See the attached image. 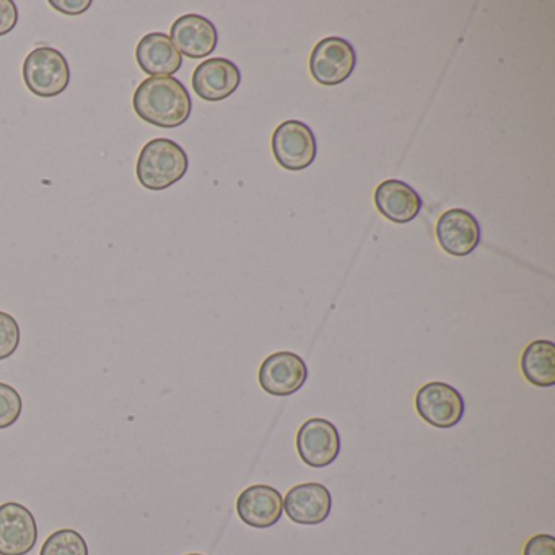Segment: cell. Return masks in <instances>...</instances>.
<instances>
[{"instance_id":"cell-23","label":"cell","mask_w":555,"mask_h":555,"mask_svg":"<svg viewBox=\"0 0 555 555\" xmlns=\"http://www.w3.org/2000/svg\"><path fill=\"white\" fill-rule=\"evenodd\" d=\"M50 5L61 14L77 17L92 8V0H50Z\"/></svg>"},{"instance_id":"cell-4","label":"cell","mask_w":555,"mask_h":555,"mask_svg":"<svg viewBox=\"0 0 555 555\" xmlns=\"http://www.w3.org/2000/svg\"><path fill=\"white\" fill-rule=\"evenodd\" d=\"M357 53L349 41L339 37L321 40L310 57V73L320 86L336 87L352 76Z\"/></svg>"},{"instance_id":"cell-20","label":"cell","mask_w":555,"mask_h":555,"mask_svg":"<svg viewBox=\"0 0 555 555\" xmlns=\"http://www.w3.org/2000/svg\"><path fill=\"white\" fill-rule=\"evenodd\" d=\"M21 346V326L12 314L0 311V362L14 356Z\"/></svg>"},{"instance_id":"cell-2","label":"cell","mask_w":555,"mask_h":555,"mask_svg":"<svg viewBox=\"0 0 555 555\" xmlns=\"http://www.w3.org/2000/svg\"><path fill=\"white\" fill-rule=\"evenodd\" d=\"M190 168L186 152L170 139H154L141 151L135 165L139 183L149 191H165L183 180Z\"/></svg>"},{"instance_id":"cell-8","label":"cell","mask_w":555,"mask_h":555,"mask_svg":"<svg viewBox=\"0 0 555 555\" xmlns=\"http://www.w3.org/2000/svg\"><path fill=\"white\" fill-rule=\"evenodd\" d=\"M38 542L34 513L17 502L0 505V555H27Z\"/></svg>"},{"instance_id":"cell-18","label":"cell","mask_w":555,"mask_h":555,"mask_svg":"<svg viewBox=\"0 0 555 555\" xmlns=\"http://www.w3.org/2000/svg\"><path fill=\"white\" fill-rule=\"evenodd\" d=\"M40 555H89V545L76 529H60L44 541Z\"/></svg>"},{"instance_id":"cell-13","label":"cell","mask_w":555,"mask_h":555,"mask_svg":"<svg viewBox=\"0 0 555 555\" xmlns=\"http://www.w3.org/2000/svg\"><path fill=\"white\" fill-rule=\"evenodd\" d=\"M170 40L181 56L204 60L216 51L219 34L216 25L203 15L188 14L171 25Z\"/></svg>"},{"instance_id":"cell-11","label":"cell","mask_w":555,"mask_h":555,"mask_svg":"<svg viewBox=\"0 0 555 555\" xmlns=\"http://www.w3.org/2000/svg\"><path fill=\"white\" fill-rule=\"evenodd\" d=\"M331 509L333 496L320 482L298 483L284 499V512L297 525H321L331 515Z\"/></svg>"},{"instance_id":"cell-9","label":"cell","mask_w":555,"mask_h":555,"mask_svg":"<svg viewBox=\"0 0 555 555\" xmlns=\"http://www.w3.org/2000/svg\"><path fill=\"white\" fill-rule=\"evenodd\" d=\"M307 379V363L294 352L272 353L259 369V385L272 396L295 395Z\"/></svg>"},{"instance_id":"cell-10","label":"cell","mask_w":555,"mask_h":555,"mask_svg":"<svg viewBox=\"0 0 555 555\" xmlns=\"http://www.w3.org/2000/svg\"><path fill=\"white\" fill-rule=\"evenodd\" d=\"M435 235L447 255L464 258L479 246L480 225L467 210L451 209L438 219Z\"/></svg>"},{"instance_id":"cell-1","label":"cell","mask_w":555,"mask_h":555,"mask_svg":"<svg viewBox=\"0 0 555 555\" xmlns=\"http://www.w3.org/2000/svg\"><path fill=\"white\" fill-rule=\"evenodd\" d=\"M135 115L162 129L183 126L193 112L190 92L175 77H151L135 90L132 99Z\"/></svg>"},{"instance_id":"cell-14","label":"cell","mask_w":555,"mask_h":555,"mask_svg":"<svg viewBox=\"0 0 555 555\" xmlns=\"http://www.w3.org/2000/svg\"><path fill=\"white\" fill-rule=\"evenodd\" d=\"M236 512L242 521L251 528H271L281 521L284 499L274 487L256 483L240 493Z\"/></svg>"},{"instance_id":"cell-19","label":"cell","mask_w":555,"mask_h":555,"mask_svg":"<svg viewBox=\"0 0 555 555\" xmlns=\"http://www.w3.org/2000/svg\"><path fill=\"white\" fill-rule=\"evenodd\" d=\"M24 402L14 386L0 382V430L12 427L21 418Z\"/></svg>"},{"instance_id":"cell-24","label":"cell","mask_w":555,"mask_h":555,"mask_svg":"<svg viewBox=\"0 0 555 555\" xmlns=\"http://www.w3.org/2000/svg\"><path fill=\"white\" fill-rule=\"evenodd\" d=\"M188 555H203V554H188Z\"/></svg>"},{"instance_id":"cell-6","label":"cell","mask_w":555,"mask_h":555,"mask_svg":"<svg viewBox=\"0 0 555 555\" xmlns=\"http://www.w3.org/2000/svg\"><path fill=\"white\" fill-rule=\"evenodd\" d=\"M272 152L285 170H305L317 158V138L305 122L285 121L272 134Z\"/></svg>"},{"instance_id":"cell-7","label":"cell","mask_w":555,"mask_h":555,"mask_svg":"<svg viewBox=\"0 0 555 555\" xmlns=\"http://www.w3.org/2000/svg\"><path fill=\"white\" fill-rule=\"evenodd\" d=\"M297 451L308 466L326 467L339 456L340 437L336 425L326 418L314 417L305 422L297 434Z\"/></svg>"},{"instance_id":"cell-22","label":"cell","mask_w":555,"mask_h":555,"mask_svg":"<svg viewBox=\"0 0 555 555\" xmlns=\"http://www.w3.org/2000/svg\"><path fill=\"white\" fill-rule=\"evenodd\" d=\"M18 24V9L12 0H0V37L11 34Z\"/></svg>"},{"instance_id":"cell-21","label":"cell","mask_w":555,"mask_h":555,"mask_svg":"<svg viewBox=\"0 0 555 555\" xmlns=\"http://www.w3.org/2000/svg\"><path fill=\"white\" fill-rule=\"evenodd\" d=\"M522 555H555V538L552 534H535L526 542Z\"/></svg>"},{"instance_id":"cell-15","label":"cell","mask_w":555,"mask_h":555,"mask_svg":"<svg viewBox=\"0 0 555 555\" xmlns=\"http://www.w3.org/2000/svg\"><path fill=\"white\" fill-rule=\"evenodd\" d=\"M139 67L151 77H173L183 66V56L165 34H149L135 48Z\"/></svg>"},{"instance_id":"cell-12","label":"cell","mask_w":555,"mask_h":555,"mask_svg":"<svg viewBox=\"0 0 555 555\" xmlns=\"http://www.w3.org/2000/svg\"><path fill=\"white\" fill-rule=\"evenodd\" d=\"M242 73L232 61L212 57L204 61L193 74V90L206 102H222L238 90Z\"/></svg>"},{"instance_id":"cell-3","label":"cell","mask_w":555,"mask_h":555,"mask_svg":"<svg viewBox=\"0 0 555 555\" xmlns=\"http://www.w3.org/2000/svg\"><path fill=\"white\" fill-rule=\"evenodd\" d=\"M24 80L34 95L40 99H54L66 92L69 87V63L66 56L54 48H37L25 60Z\"/></svg>"},{"instance_id":"cell-5","label":"cell","mask_w":555,"mask_h":555,"mask_svg":"<svg viewBox=\"0 0 555 555\" xmlns=\"http://www.w3.org/2000/svg\"><path fill=\"white\" fill-rule=\"evenodd\" d=\"M415 409L431 427L451 428L463 421L466 404L463 396L453 386L443 382H431L418 389Z\"/></svg>"},{"instance_id":"cell-16","label":"cell","mask_w":555,"mask_h":555,"mask_svg":"<svg viewBox=\"0 0 555 555\" xmlns=\"http://www.w3.org/2000/svg\"><path fill=\"white\" fill-rule=\"evenodd\" d=\"M378 212L395 223H409L422 209V197L404 181H383L375 191Z\"/></svg>"},{"instance_id":"cell-17","label":"cell","mask_w":555,"mask_h":555,"mask_svg":"<svg viewBox=\"0 0 555 555\" xmlns=\"http://www.w3.org/2000/svg\"><path fill=\"white\" fill-rule=\"evenodd\" d=\"M522 376L538 388L555 385V346L551 340H534L521 356Z\"/></svg>"}]
</instances>
